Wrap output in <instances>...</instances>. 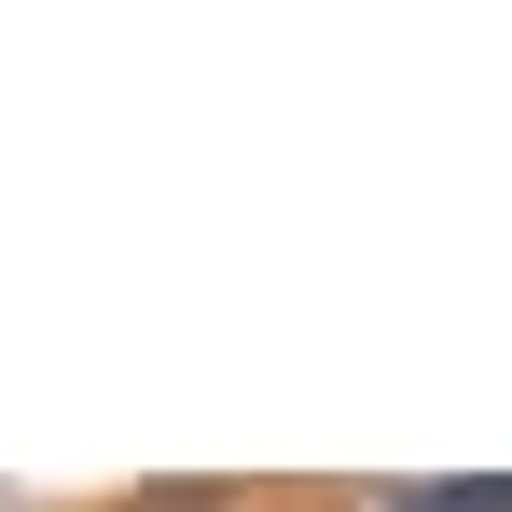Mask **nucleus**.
I'll list each match as a JSON object with an SVG mask.
<instances>
[{
  "label": "nucleus",
  "instance_id": "obj_1",
  "mask_svg": "<svg viewBox=\"0 0 512 512\" xmlns=\"http://www.w3.org/2000/svg\"><path fill=\"white\" fill-rule=\"evenodd\" d=\"M374 512H512V471H471V485H374Z\"/></svg>",
  "mask_w": 512,
  "mask_h": 512
},
{
  "label": "nucleus",
  "instance_id": "obj_2",
  "mask_svg": "<svg viewBox=\"0 0 512 512\" xmlns=\"http://www.w3.org/2000/svg\"><path fill=\"white\" fill-rule=\"evenodd\" d=\"M139 512H222V485H194V499H180V485H167V499H139Z\"/></svg>",
  "mask_w": 512,
  "mask_h": 512
}]
</instances>
